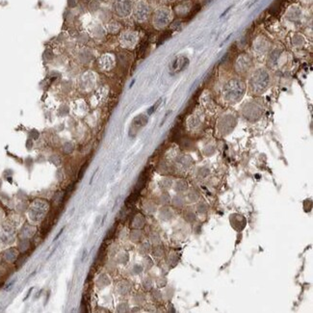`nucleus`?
Instances as JSON below:
<instances>
[{
    "mask_svg": "<svg viewBox=\"0 0 313 313\" xmlns=\"http://www.w3.org/2000/svg\"><path fill=\"white\" fill-rule=\"evenodd\" d=\"M185 61H187V58H185V57H182V58H176L174 61L173 65H171V70H173L174 72L180 71L181 70H183L184 67H186Z\"/></svg>",
    "mask_w": 313,
    "mask_h": 313,
    "instance_id": "1",
    "label": "nucleus"
},
{
    "mask_svg": "<svg viewBox=\"0 0 313 313\" xmlns=\"http://www.w3.org/2000/svg\"><path fill=\"white\" fill-rule=\"evenodd\" d=\"M5 257H6L8 260H10V261H12V260L15 257V253L14 252L13 249L8 250V252L6 253V254H5Z\"/></svg>",
    "mask_w": 313,
    "mask_h": 313,
    "instance_id": "2",
    "label": "nucleus"
},
{
    "mask_svg": "<svg viewBox=\"0 0 313 313\" xmlns=\"http://www.w3.org/2000/svg\"><path fill=\"white\" fill-rule=\"evenodd\" d=\"M200 9H201V6H200V5H197V6L195 7V9L194 10H193V11L191 12V14L189 15H188V19H191L193 17H194V15L197 13V12H199L200 11Z\"/></svg>",
    "mask_w": 313,
    "mask_h": 313,
    "instance_id": "3",
    "label": "nucleus"
},
{
    "mask_svg": "<svg viewBox=\"0 0 313 313\" xmlns=\"http://www.w3.org/2000/svg\"><path fill=\"white\" fill-rule=\"evenodd\" d=\"M170 36H171V32H169V31H168V32H165V34L162 36V37H161L160 38V41H159V44H161V43H163V41L167 39V38H169L170 37Z\"/></svg>",
    "mask_w": 313,
    "mask_h": 313,
    "instance_id": "4",
    "label": "nucleus"
},
{
    "mask_svg": "<svg viewBox=\"0 0 313 313\" xmlns=\"http://www.w3.org/2000/svg\"><path fill=\"white\" fill-rule=\"evenodd\" d=\"M87 165H88V164L86 163V164L81 168V170H80V171H79V174H78V178H79V179L82 177L83 174H84V171H85V170H86V168H87Z\"/></svg>",
    "mask_w": 313,
    "mask_h": 313,
    "instance_id": "5",
    "label": "nucleus"
},
{
    "mask_svg": "<svg viewBox=\"0 0 313 313\" xmlns=\"http://www.w3.org/2000/svg\"><path fill=\"white\" fill-rule=\"evenodd\" d=\"M160 101H161V100L157 101V102H156V103L154 104V105H153L152 107H151V108L149 109V110H148V114H149V115H150V114H152V113H153V112L155 111V109H156V107H157V106H158V104L160 103Z\"/></svg>",
    "mask_w": 313,
    "mask_h": 313,
    "instance_id": "6",
    "label": "nucleus"
},
{
    "mask_svg": "<svg viewBox=\"0 0 313 313\" xmlns=\"http://www.w3.org/2000/svg\"><path fill=\"white\" fill-rule=\"evenodd\" d=\"M64 229H65V227H63V228L61 229V230H60V232H59L58 234H57V235H56V237L54 238V242H55V241H57V240H58V239H59V237H60V236L62 235V233H63V232H64Z\"/></svg>",
    "mask_w": 313,
    "mask_h": 313,
    "instance_id": "7",
    "label": "nucleus"
},
{
    "mask_svg": "<svg viewBox=\"0 0 313 313\" xmlns=\"http://www.w3.org/2000/svg\"><path fill=\"white\" fill-rule=\"evenodd\" d=\"M15 282V280H13V281H11V282H10L7 286H6V287H5V290H9L10 288H11L12 287V286L14 285V283Z\"/></svg>",
    "mask_w": 313,
    "mask_h": 313,
    "instance_id": "8",
    "label": "nucleus"
},
{
    "mask_svg": "<svg viewBox=\"0 0 313 313\" xmlns=\"http://www.w3.org/2000/svg\"><path fill=\"white\" fill-rule=\"evenodd\" d=\"M76 1H75V0H69V6L70 7H73V6H75V3Z\"/></svg>",
    "mask_w": 313,
    "mask_h": 313,
    "instance_id": "9",
    "label": "nucleus"
},
{
    "mask_svg": "<svg viewBox=\"0 0 313 313\" xmlns=\"http://www.w3.org/2000/svg\"><path fill=\"white\" fill-rule=\"evenodd\" d=\"M86 255H87V250H86V249H84V252H83V256H82V258H81V262L84 261V259H85V257H86Z\"/></svg>",
    "mask_w": 313,
    "mask_h": 313,
    "instance_id": "10",
    "label": "nucleus"
}]
</instances>
